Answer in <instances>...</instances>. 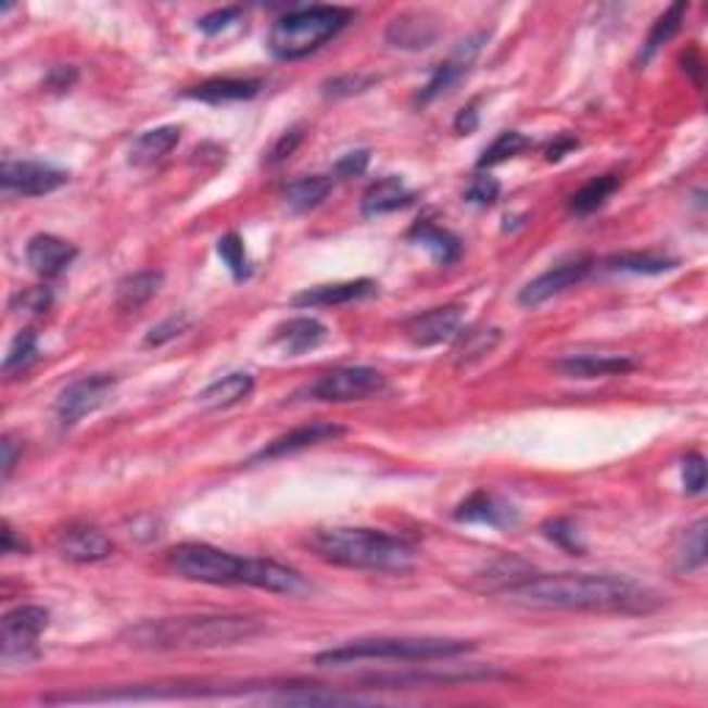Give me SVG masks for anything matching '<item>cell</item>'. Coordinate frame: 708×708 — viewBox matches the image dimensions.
I'll use <instances>...</instances> for the list:
<instances>
[{
	"instance_id": "28",
	"label": "cell",
	"mask_w": 708,
	"mask_h": 708,
	"mask_svg": "<svg viewBox=\"0 0 708 708\" xmlns=\"http://www.w3.org/2000/svg\"><path fill=\"white\" fill-rule=\"evenodd\" d=\"M409 239L418 241L423 250H429V255L438 263H443V266H448V263H454L463 255V244H459L457 236H452V232L438 225H429V222H421V225L413 227Z\"/></svg>"
},
{
	"instance_id": "5",
	"label": "cell",
	"mask_w": 708,
	"mask_h": 708,
	"mask_svg": "<svg viewBox=\"0 0 708 708\" xmlns=\"http://www.w3.org/2000/svg\"><path fill=\"white\" fill-rule=\"evenodd\" d=\"M352 20V12L343 7H311L288 12L271 25L269 50L275 59L296 62L305 55L316 53L321 45L343 31Z\"/></svg>"
},
{
	"instance_id": "7",
	"label": "cell",
	"mask_w": 708,
	"mask_h": 708,
	"mask_svg": "<svg viewBox=\"0 0 708 708\" xmlns=\"http://www.w3.org/2000/svg\"><path fill=\"white\" fill-rule=\"evenodd\" d=\"M385 391V377L377 368L368 366H343L336 371H327L307 388L302 396L313 399V402H363L377 393Z\"/></svg>"
},
{
	"instance_id": "50",
	"label": "cell",
	"mask_w": 708,
	"mask_h": 708,
	"mask_svg": "<svg viewBox=\"0 0 708 708\" xmlns=\"http://www.w3.org/2000/svg\"><path fill=\"white\" fill-rule=\"evenodd\" d=\"M14 551H20V554H23L25 543L23 540H17V534H14L12 526L3 523V554H14Z\"/></svg>"
},
{
	"instance_id": "11",
	"label": "cell",
	"mask_w": 708,
	"mask_h": 708,
	"mask_svg": "<svg viewBox=\"0 0 708 708\" xmlns=\"http://www.w3.org/2000/svg\"><path fill=\"white\" fill-rule=\"evenodd\" d=\"M593 266H595V261L586 255L576 257V261H568V263H559V266L548 269L545 275L534 277V280H531L529 286L518 293V302L523 307L545 305L548 300H554V296H559V293L568 291V288L579 286V282L584 280L590 271H593Z\"/></svg>"
},
{
	"instance_id": "26",
	"label": "cell",
	"mask_w": 708,
	"mask_h": 708,
	"mask_svg": "<svg viewBox=\"0 0 708 708\" xmlns=\"http://www.w3.org/2000/svg\"><path fill=\"white\" fill-rule=\"evenodd\" d=\"M180 141V128L177 125H161V128L144 130L130 147V164L134 166H153L161 159L172 153Z\"/></svg>"
},
{
	"instance_id": "3",
	"label": "cell",
	"mask_w": 708,
	"mask_h": 708,
	"mask_svg": "<svg viewBox=\"0 0 708 708\" xmlns=\"http://www.w3.org/2000/svg\"><path fill=\"white\" fill-rule=\"evenodd\" d=\"M311 545L324 562L371 570V573H407L416 568L418 559V551L407 540L377 529H354V526L316 531Z\"/></svg>"
},
{
	"instance_id": "45",
	"label": "cell",
	"mask_w": 708,
	"mask_h": 708,
	"mask_svg": "<svg viewBox=\"0 0 708 708\" xmlns=\"http://www.w3.org/2000/svg\"><path fill=\"white\" fill-rule=\"evenodd\" d=\"M368 161H371V153L368 150H354V153H346L336 164L338 177H361L363 172L368 169Z\"/></svg>"
},
{
	"instance_id": "42",
	"label": "cell",
	"mask_w": 708,
	"mask_h": 708,
	"mask_svg": "<svg viewBox=\"0 0 708 708\" xmlns=\"http://www.w3.org/2000/svg\"><path fill=\"white\" fill-rule=\"evenodd\" d=\"M681 473H684L686 493L703 495V490H706V459H703V454H686Z\"/></svg>"
},
{
	"instance_id": "35",
	"label": "cell",
	"mask_w": 708,
	"mask_h": 708,
	"mask_svg": "<svg viewBox=\"0 0 708 708\" xmlns=\"http://www.w3.org/2000/svg\"><path fill=\"white\" fill-rule=\"evenodd\" d=\"M216 252H219V257L225 261V266L230 269V275L236 277V280H246V277L252 275L250 257H246L244 250V239H241L239 232L222 236L219 244H216Z\"/></svg>"
},
{
	"instance_id": "29",
	"label": "cell",
	"mask_w": 708,
	"mask_h": 708,
	"mask_svg": "<svg viewBox=\"0 0 708 708\" xmlns=\"http://www.w3.org/2000/svg\"><path fill=\"white\" fill-rule=\"evenodd\" d=\"M330 191H332V177L311 175L293 180V184L286 189V194H282V200H286L288 208L302 214V211H311L316 208V205H321Z\"/></svg>"
},
{
	"instance_id": "27",
	"label": "cell",
	"mask_w": 708,
	"mask_h": 708,
	"mask_svg": "<svg viewBox=\"0 0 708 708\" xmlns=\"http://www.w3.org/2000/svg\"><path fill=\"white\" fill-rule=\"evenodd\" d=\"M161 286H164V275L161 271L144 269L128 275L116 286V307L119 311H139V307H144L161 291Z\"/></svg>"
},
{
	"instance_id": "23",
	"label": "cell",
	"mask_w": 708,
	"mask_h": 708,
	"mask_svg": "<svg viewBox=\"0 0 708 708\" xmlns=\"http://www.w3.org/2000/svg\"><path fill=\"white\" fill-rule=\"evenodd\" d=\"M377 291L374 280H349V282H330V286H316L293 296L296 307H332L346 305V302L363 300L368 293Z\"/></svg>"
},
{
	"instance_id": "8",
	"label": "cell",
	"mask_w": 708,
	"mask_h": 708,
	"mask_svg": "<svg viewBox=\"0 0 708 708\" xmlns=\"http://www.w3.org/2000/svg\"><path fill=\"white\" fill-rule=\"evenodd\" d=\"M50 625V611L45 606L25 604L9 611L0 623V642H3V661H31L37 659V640Z\"/></svg>"
},
{
	"instance_id": "13",
	"label": "cell",
	"mask_w": 708,
	"mask_h": 708,
	"mask_svg": "<svg viewBox=\"0 0 708 708\" xmlns=\"http://www.w3.org/2000/svg\"><path fill=\"white\" fill-rule=\"evenodd\" d=\"M459 327H463V307L443 305L434 307V311L421 313V316L416 318H409L407 338L413 346H440V343L457 338Z\"/></svg>"
},
{
	"instance_id": "21",
	"label": "cell",
	"mask_w": 708,
	"mask_h": 708,
	"mask_svg": "<svg viewBox=\"0 0 708 708\" xmlns=\"http://www.w3.org/2000/svg\"><path fill=\"white\" fill-rule=\"evenodd\" d=\"M454 518L463 520V523H482L493 526V529H504V526H513L518 520V513L509 507L507 501H501L498 495L479 490V493H473L459 504Z\"/></svg>"
},
{
	"instance_id": "12",
	"label": "cell",
	"mask_w": 708,
	"mask_h": 708,
	"mask_svg": "<svg viewBox=\"0 0 708 708\" xmlns=\"http://www.w3.org/2000/svg\"><path fill=\"white\" fill-rule=\"evenodd\" d=\"M55 551L62 559L75 565H94L103 562L114 554V543L105 538L98 526L89 523H69L55 534Z\"/></svg>"
},
{
	"instance_id": "16",
	"label": "cell",
	"mask_w": 708,
	"mask_h": 708,
	"mask_svg": "<svg viewBox=\"0 0 708 708\" xmlns=\"http://www.w3.org/2000/svg\"><path fill=\"white\" fill-rule=\"evenodd\" d=\"M343 432H346V429L338 427V423H327V421L305 423V427H296V429H291V432H286V434H280V438L271 440L269 446L261 448V452L255 454V463L286 457V454H296V452H302V448L318 446V443H330V440L341 438Z\"/></svg>"
},
{
	"instance_id": "44",
	"label": "cell",
	"mask_w": 708,
	"mask_h": 708,
	"mask_svg": "<svg viewBox=\"0 0 708 708\" xmlns=\"http://www.w3.org/2000/svg\"><path fill=\"white\" fill-rule=\"evenodd\" d=\"M75 84H78V69L69 67V64L50 67L48 78H45V86H48L50 92H69Z\"/></svg>"
},
{
	"instance_id": "41",
	"label": "cell",
	"mask_w": 708,
	"mask_h": 708,
	"mask_svg": "<svg viewBox=\"0 0 708 708\" xmlns=\"http://www.w3.org/2000/svg\"><path fill=\"white\" fill-rule=\"evenodd\" d=\"M302 139H305V128H302V125L286 130V134H282L275 144H271L269 153H266V164L277 166V164H282L286 159H291V155L296 153V147L302 144Z\"/></svg>"
},
{
	"instance_id": "48",
	"label": "cell",
	"mask_w": 708,
	"mask_h": 708,
	"mask_svg": "<svg viewBox=\"0 0 708 708\" xmlns=\"http://www.w3.org/2000/svg\"><path fill=\"white\" fill-rule=\"evenodd\" d=\"M14 465H17V443L12 440V434L3 438V479L12 477Z\"/></svg>"
},
{
	"instance_id": "47",
	"label": "cell",
	"mask_w": 708,
	"mask_h": 708,
	"mask_svg": "<svg viewBox=\"0 0 708 708\" xmlns=\"http://www.w3.org/2000/svg\"><path fill=\"white\" fill-rule=\"evenodd\" d=\"M576 147H579V139H573V136H559V139L548 147V155H545V159H548L551 164H554V161H562Z\"/></svg>"
},
{
	"instance_id": "37",
	"label": "cell",
	"mask_w": 708,
	"mask_h": 708,
	"mask_svg": "<svg viewBox=\"0 0 708 708\" xmlns=\"http://www.w3.org/2000/svg\"><path fill=\"white\" fill-rule=\"evenodd\" d=\"M34 357H37V336L28 330L20 332V336L14 338L12 346H9L7 361H3V374H7V377H12V374L23 371V368L31 366Z\"/></svg>"
},
{
	"instance_id": "2",
	"label": "cell",
	"mask_w": 708,
	"mask_h": 708,
	"mask_svg": "<svg viewBox=\"0 0 708 708\" xmlns=\"http://www.w3.org/2000/svg\"><path fill=\"white\" fill-rule=\"evenodd\" d=\"M266 625L246 615H194L147 620L123 634L136 650H214L261 636Z\"/></svg>"
},
{
	"instance_id": "20",
	"label": "cell",
	"mask_w": 708,
	"mask_h": 708,
	"mask_svg": "<svg viewBox=\"0 0 708 708\" xmlns=\"http://www.w3.org/2000/svg\"><path fill=\"white\" fill-rule=\"evenodd\" d=\"M440 37V28L429 14L421 12H407L399 14L396 20H391L388 25L385 39L388 45L402 50H423L429 45H434V39Z\"/></svg>"
},
{
	"instance_id": "1",
	"label": "cell",
	"mask_w": 708,
	"mask_h": 708,
	"mask_svg": "<svg viewBox=\"0 0 708 708\" xmlns=\"http://www.w3.org/2000/svg\"><path fill=\"white\" fill-rule=\"evenodd\" d=\"M504 598L534 609L590 611V615H650L661 595L629 576L609 573H523L498 590Z\"/></svg>"
},
{
	"instance_id": "4",
	"label": "cell",
	"mask_w": 708,
	"mask_h": 708,
	"mask_svg": "<svg viewBox=\"0 0 708 708\" xmlns=\"http://www.w3.org/2000/svg\"><path fill=\"white\" fill-rule=\"evenodd\" d=\"M473 645L463 640H440V636H379L357 640L349 645L330 647L316 656L318 667H343L357 661H446L470 654Z\"/></svg>"
},
{
	"instance_id": "9",
	"label": "cell",
	"mask_w": 708,
	"mask_h": 708,
	"mask_svg": "<svg viewBox=\"0 0 708 708\" xmlns=\"http://www.w3.org/2000/svg\"><path fill=\"white\" fill-rule=\"evenodd\" d=\"M116 379L111 374H92V377L75 379L73 385L64 388L55 399V416L62 427H75L86 416H92L114 396Z\"/></svg>"
},
{
	"instance_id": "17",
	"label": "cell",
	"mask_w": 708,
	"mask_h": 708,
	"mask_svg": "<svg viewBox=\"0 0 708 708\" xmlns=\"http://www.w3.org/2000/svg\"><path fill=\"white\" fill-rule=\"evenodd\" d=\"M78 257V250H75L69 241L59 239V236H50V232H39L28 241L25 246V261L37 271L39 277H55L67 269L69 263Z\"/></svg>"
},
{
	"instance_id": "19",
	"label": "cell",
	"mask_w": 708,
	"mask_h": 708,
	"mask_svg": "<svg viewBox=\"0 0 708 708\" xmlns=\"http://www.w3.org/2000/svg\"><path fill=\"white\" fill-rule=\"evenodd\" d=\"M556 368L565 377L573 379H595V377H620V374L634 371L636 363L623 354H568L556 363Z\"/></svg>"
},
{
	"instance_id": "32",
	"label": "cell",
	"mask_w": 708,
	"mask_h": 708,
	"mask_svg": "<svg viewBox=\"0 0 708 708\" xmlns=\"http://www.w3.org/2000/svg\"><path fill=\"white\" fill-rule=\"evenodd\" d=\"M604 266L609 271H631V275H665V271L675 269L678 261L661 255H640V252H623V255L606 257Z\"/></svg>"
},
{
	"instance_id": "18",
	"label": "cell",
	"mask_w": 708,
	"mask_h": 708,
	"mask_svg": "<svg viewBox=\"0 0 708 708\" xmlns=\"http://www.w3.org/2000/svg\"><path fill=\"white\" fill-rule=\"evenodd\" d=\"M327 341V327H324L318 318L300 316V318H288L271 336V346L280 349L288 357H296V354H305L311 349L321 346Z\"/></svg>"
},
{
	"instance_id": "46",
	"label": "cell",
	"mask_w": 708,
	"mask_h": 708,
	"mask_svg": "<svg viewBox=\"0 0 708 708\" xmlns=\"http://www.w3.org/2000/svg\"><path fill=\"white\" fill-rule=\"evenodd\" d=\"M239 14H241V9H222V12H211V14H205L200 23H197V28H200L202 34L214 37V34L222 31V28H227L232 20H239Z\"/></svg>"
},
{
	"instance_id": "40",
	"label": "cell",
	"mask_w": 708,
	"mask_h": 708,
	"mask_svg": "<svg viewBox=\"0 0 708 708\" xmlns=\"http://www.w3.org/2000/svg\"><path fill=\"white\" fill-rule=\"evenodd\" d=\"M501 194V186L495 177L490 175H477L473 180H470L468 191H465V200L470 202V205H493L495 200H498Z\"/></svg>"
},
{
	"instance_id": "33",
	"label": "cell",
	"mask_w": 708,
	"mask_h": 708,
	"mask_svg": "<svg viewBox=\"0 0 708 708\" xmlns=\"http://www.w3.org/2000/svg\"><path fill=\"white\" fill-rule=\"evenodd\" d=\"M675 565L681 573H695L706 565V520H697L684 531L675 551Z\"/></svg>"
},
{
	"instance_id": "15",
	"label": "cell",
	"mask_w": 708,
	"mask_h": 708,
	"mask_svg": "<svg viewBox=\"0 0 708 708\" xmlns=\"http://www.w3.org/2000/svg\"><path fill=\"white\" fill-rule=\"evenodd\" d=\"M479 42H482V37L468 39V42H463L452 55H448L446 62L438 64V69H434L432 78H429V84L421 89L418 100H421V103H432V100H438L440 94L452 92L454 86L465 78V73L470 69L473 59H477L479 48H482Z\"/></svg>"
},
{
	"instance_id": "10",
	"label": "cell",
	"mask_w": 708,
	"mask_h": 708,
	"mask_svg": "<svg viewBox=\"0 0 708 708\" xmlns=\"http://www.w3.org/2000/svg\"><path fill=\"white\" fill-rule=\"evenodd\" d=\"M0 184H3L7 194L45 197L67 184V172L55 169L50 164H39V161L7 159L3 161V172H0Z\"/></svg>"
},
{
	"instance_id": "14",
	"label": "cell",
	"mask_w": 708,
	"mask_h": 708,
	"mask_svg": "<svg viewBox=\"0 0 708 708\" xmlns=\"http://www.w3.org/2000/svg\"><path fill=\"white\" fill-rule=\"evenodd\" d=\"M244 584L266 590L277 595H302L307 593V581L293 568L275 562V559H261V556H246Z\"/></svg>"
},
{
	"instance_id": "22",
	"label": "cell",
	"mask_w": 708,
	"mask_h": 708,
	"mask_svg": "<svg viewBox=\"0 0 708 708\" xmlns=\"http://www.w3.org/2000/svg\"><path fill=\"white\" fill-rule=\"evenodd\" d=\"M263 89V80L257 78H211L205 84H197L186 89L184 98L202 100V103H239V100L257 98Z\"/></svg>"
},
{
	"instance_id": "38",
	"label": "cell",
	"mask_w": 708,
	"mask_h": 708,
	"mask_svg": "<svg viewBox=\"0 0 708 708\" xmlns=\"http://www.w3.org/2000/svg\"><path fill=\"white\" fill-rule=\"evenodd\" d=\"M377 75H341L324 84V94L327 98H349V94H361L377 84Z\"/></svg>"
},
{
	"instance_id": "24",
	"label": "cell",
	"mask_w": 708,
	"mask_h": 708,
	"mask_svg": "<svg viewBox=\"0 0 708 708\" xmlns=\"http://www.w3.org/2000/svg\"><path fill=\"white\" fill-rule=\"evenodd\" d=\"M413 200H416V194L404 186L402 177H382V180H377V184L363 194V216L371 219V216L393 214V211H402L407 208V205H413Z\"/></svg>"
},
{
	"instance_id": "25",
	"label": "cell",
	"mask_w": 708,
	"mask_h": 708,
	"mask_svg": "<svg viewBox=\"0 0 708 708\" xmlns=\"http://www.w3.org/2000/svg\"><path fill=\"white\" fill-rule=\"evenodd\" d=\"M252 391H255V377L246 371H232L227 374V377L211 382L197 399H200V404H205V407L211 409H225L236 407V404H241L244 399H250Z\"/></svg>"
},
{
	"instance_id": "6",
	"label": "cell",
	"mask_w": 708,
	"mask_h": 708,
	"mask_svg": "<svg viewBox=\"0 0 708 708\" xmlns=\"http://www.w3.org/2000/svg\"><path fill=\"white\" fill-rule=\"evenodd\" d=\"M166 565L180 579L200 581V584H244L246 556L214 548L208 543L175 545L166 556Z\"/></svg>"
},
{
	"instance_id": "34",
	"label": "cell",
	"mask_w": 708,
	"mask_h": 708,
	"mask_svg": "<svg viewBox=\"0 0 708 708\" xmlns=\"http://www.w3.org/2000/svg\"><path fill=\"white\" fill-rule=\"evenodd\" d=\"M526 147H531V141L526 139L523 134H518V130H504V134H501L498 139H495L493 144H490L488 150L482 153V159H479V169L504 164V161H509V159H515V155L523 153Z\"/></svg>"
},
{
	"instance_id": "39",
	"label": "cell",
	"mask_w": 708,
	"mask_h": 708,
	"mask_svg": "<svg viewBox=\"0 0 708 708\" xmlns=\"http://www.w3.org/2000/svg\"><path fill=\"white\" fill-rule=\"evenodd\" d=\"M543 531L545 538L554 540V543L559 545V548L568 551V554L573 556L584 554V545L579 543V534H576V529L568 523V520H548V523L543 526Z\"/></svg>"
},
{
	"instance_id": "31",
	"label": "cell",
	"mask_w": 708,
	"mask_h": 708,
	"mask_svg": "<svg viewBox=\"0 0 708 708\" xmlns=\"http://www.w3.org/2000/svg\"><path fill=\"white\" fill-rule=\"evenodd\" d=\"M686 9H690L686 3H672V7L667 9L659 20H656L654 28H650V34H647L645 45H642L640 64L650 62V59L656 55V50H659L665 42H670V39L681 31V23H684Z\"/></svg>"
},
{
	"instance_id": "49",
	"label": "cell",
	"mask_w": 708,
	"mask_h": 708,
	"mask_svg": "<svg viewBox=\"0 0 708 708\" xmlns=\"http://www.w3.org/2000/svg\"><path fill=\"white\" fill-rule=\"evenodd\" d=\"M477 125H479L477 109H473V105H468V109L459 111V116H457V123H454V128H457L459 134H473V130H477Z\"/></svg>"
},
{
	"instance_id": "43",
	"label": "cell",
	"mask_w": 708,
	"mask_h": 708,
	"mask_svg": "<svg viewBox=\"0 0 708 708\" xmlns=\"http://www.w3.org/2000/svg\"><path fill=\"white\" fill-rule=\"evenodd\" d=\"M189 318L186 316H169L166 321L155 324L153 330H150V336H147V346H161V343L172 341V338L184 336L186 330H189Z\"/></svg>"
},
{
	"instance_id": "30",
	"label": "cell",
	"mask_w": 708,
	"mask_h": 708,
	"mask_svg": "<svg viewBox=\"0 0 708 708\" xmlns=\"http://www.w3.org/2000/svg\"><path fill=\"white\" fill-rule=\"evenodd\" d=\"M617 189H620V177L617 175L593 177L590 184H584L573 197H570V214L576 216L595 214V211H598Z\"/></svg>"
},
{
	"instance_id": "36",
	"label": "cell",
	"mask_w": 708,
	"mask_h": 708,
	"mask_svg": "<svg viewBox=\"0 0 708 708\" xmlns=\"http://www.w3.org/2000/svg\"><path fill=\"white\" fill-rule=\"evenodd\" d=\"M498 330H468L457 349V363H473L479 357H484V354H490L495 343H498Z\"/></svg>"
}]
</instances>
